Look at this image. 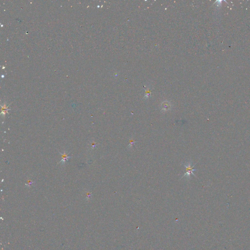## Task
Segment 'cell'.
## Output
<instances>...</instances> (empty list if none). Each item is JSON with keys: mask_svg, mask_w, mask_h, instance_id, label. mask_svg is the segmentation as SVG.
Returning <instances> with one entry per match:
<instances>
[{"mask_svg": "<svg viewBox=\"0 0 250 250\" xmlns=\"http://www.w3.org/2000/svg\"><path fill=\"white\" fill-rule=\"evenodd\" d=\"M192 163L191 162H189L186 163V164H184V167L186 168V172L185 173L184 175L182 177L181 179L183 178L184 177H187L188 178H189L191 176V174H192V175H193L194 176H195V175L194 174V173H193V171H195L197 170L196 169H193V167L195 165V164L193 166H192Z\"/></svg>", "mask_w": 250, "mask_h": 250, "instance_id": "cell-1", "label": "cell"}, {"mask_svg": "<svg viewBox=\"0 0 250 250\" xmlns=\"http://www.w3.org/2000/svg\"><path fill=\"white\" fill-rule=\"evenodd\" d=\"M60 153L62 155V158L61 161L60 162H59L58 163H62L63 164H65V162H66V161H67L69 158H71V156H68V155L67 154V153H66V151H65V150L64 151V153H61V152H60Z\"/></svg>", "mask_w": 250, "mask_h": 250, "instance_id": "cell-2", "label": "cell"}, {"mask_svg": "<svg viewBox=\"0 0 250 250\" xmlns=\"http://www.w3.org/2000/svg\"><path fill=\"white\" fill-rule=\"evenodd\" d=\"M129 142H130V144H129V146H128L127 148H128V149H131V148H132V146H133V145L135 143H136L137 141H135V140H134L133 138H131V139H130Z\"/></svg>", "mask_w": 250, "mask_h": 250, "instance_id": "cell-3", "label": "cell"}, {"mask_svg": "<svg viewBox=\"0 0 250 250\" xmlns=\"http://www.w3.org/2000/svg\"><path fill=\"white\" fill-rule=\"evenodd\" d=\"M170 104H169L168 103H165L164 104H163V106L162 107V110H169L170 108Z\"/></svg>", "mask_w": 250, "mask_h": 250, "instance_id": "cell-4", "label": "cell"}, {"mask_svg": "<svg viewBox=\"0 0 250 250\" xmlns=\"http://www.w3.org/2000/svg\"><path fill=\"white\" fill-rule=\"evenodd\" d=\"M33 183V182H32L31 180L28 181H27V183H28V184H27V185H28V186H30V185H31V184H32V183Z\"/></svg>", "mask_w": 250, "mask_h": 250, "instance_id": "cell-5", "label": "cell"}, {"mask_svg": "<svg viewBox=\"0 0 250 250\" xmlns=\"http://www.w3.org/2000/svg\"><path fill=\"white\" fill-rule=\"evenodd\" d=\"M97 145V144H96L95 142H93V144H92V148H95V146H96Z\"/></svg>", "mask_w": 250, "mask_h": 250, "instance_id": "cell-6", "label": "cell"}]
</instances>
